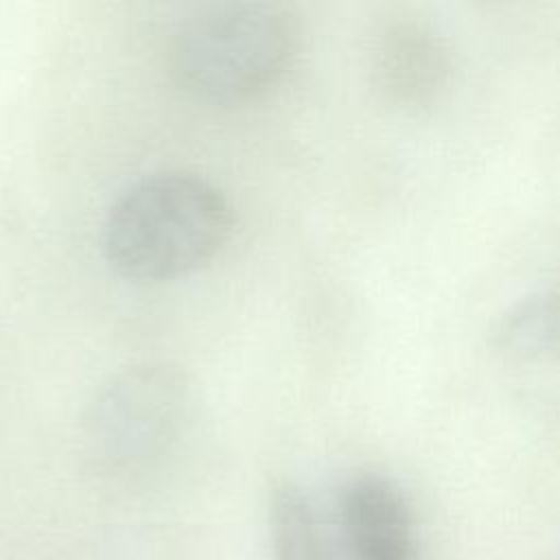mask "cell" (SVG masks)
I'll list each match as a JSON object with an SVG mask.
<instances>
[{"label": "cell", "instance_id": "obj_1", "mask_svg": "<svg viewBox=\"0 0 560 560\" xmlns=\"http://www.w3.org/2000/svg\"><path fill=\"white\" fill-rule=\"evenodd\" d=\"M232 230V208L188 171L151 173L125 188L103 223L109 265L133 280H168L208 262Z\"/></svg>", "mask_w": 560, "mask_h": 560}, {"label": "cell", "instance_id": "obj_7", "mask_svg": "<svg viewBox=\"0 0 560 560\" xmlns=\"http://www.w3.org/2000/svg\"><path fill=\"white\" fill-rule=\"evenodd\" d=\"M269 532L273 560H326L311 503L289 481L271 488Z\"/></svg>", "mask_w": 560, "mask_h": 560}, {"label": "cell", "instance_id": "obj_5", "mask_svg": "<svg viewBox=\"0 0 560 560\" xmlns=\"http://www.w3.org/2000/svg\"><path fill=\"white\" fill-rule=\"evenodd\" d=\"M339 514L352 560H422L411 510L392 481L376 475L352 479Z\"/></svg>", "mask_w": 560, "mask_h": 560}, {"label": "cell", "instance_id": "obj_6", "mask_svg": "<svg viewBox=\"0 0 560 560\" xmlns=\"http://www.w3.org/2000/svg\"><path fill=\"white\" fill-rule=\"evenodd\" d=\"M494 346L514 361H540L558 348L556 291H538L514 304L497 324Z\"/></svg>", "mask_w": 560, "mask_h": 560}, {"label": "cell", "instance_id": "obj_3", "mask_svg": "<svg viewBox=\"0 0 560 560\" xmlns=\"http://www.w3.org/2000/svg\"><path fill=\"white\" fill-rule=\"evenodd\" d=\"M190 402V381L177 365L166 361L129 365L92 398L85 413L88 444L112 470H142L173 446Z\"/></svg>", "mask_w": 560, "mask_h": 560}, {"label": "cell", "instance_id": "obj_4", "mask_svg": "<svg viewBox=\"0 0 560 560\" xmlns=\"http://www.w3.org/2000/svg\"><path fill=\"white\" fill-rule=\"evenodd\" d=\"M368 68L370 83L383 103L420 112L446 90L451 55L444 39L424 22L394 20L374 35Z\"/></svg>", "mask_w": 560, "mask_h": 560}, {"label": "cell", "instance_id": "obj_2", "mask_svg": "<svg viewBox=\"0 0 560 560\" xmlns=\"http://www.w3.org/2000/svg\"><path fill=\"white\" fill-rule=\"evenodd\" d=\"M298 26L269 2H228L197 11L171 44V70L192 96L238 103L269 90L293 63Z\"/></svg>", "mask_w": 560, "mask_h": 560}]
</instances>
